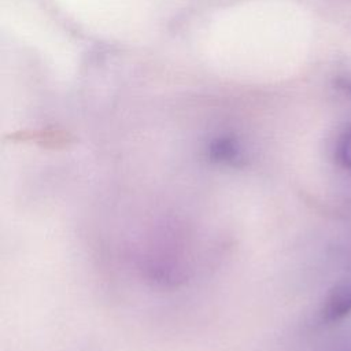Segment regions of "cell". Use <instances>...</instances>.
Wrapping results in <instances>:
<instances>
[{
	"instance_id": "obj_1",
	"label": "cell",
	"mask_w": 351,
	"mask_h": 351,
	"mask_svg": "<svg viewBox=\"0 0 351 351\" xmlns=\"http://www.w3.org/2000/svg\"><path fill=\"white\" fill-rule=\"evenodd\" d=\"M351 314V282L335 285L326 295L321 310L325 322H337Z\"/></svg>"
},
{
	"instance_id": "obj_2",
	"label": "cell",
	"mask_w": 351,
	"mask_h": 351,
	"mask_svg": "<svg viewBox=\"0 0 351 351\" xmlns=\"http://www.w3.org/2000/svg\"><path fill=\"white\" fill-rule=\"evenodd\" d=\"M337 154H339V158H340V162L343 163V166L351 171V128H348L343 133V136L339 141Z\"/></svg>"
},
{
	"instance_id": "obj_3",
	"label": "cell",
	"mask_w": 351,
	"mask_h": 351,
	"mask_svg": "<svg viewBox=\"0 0 351 351\" xmlns=\"http://www.w3.org/2000/svg\"><path fill=\"white\" fill-rule=\"evenodd\" d=\"M339 85L344 92H347L351 96V78H341L339 81Z\"/></svg>"
}]
</instances>
